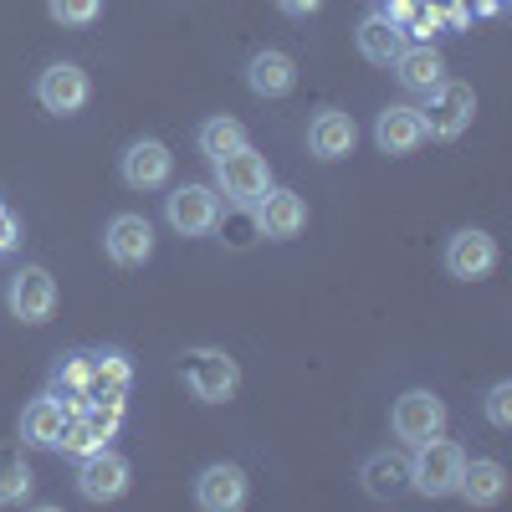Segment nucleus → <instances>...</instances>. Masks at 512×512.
<instances>
[{"label": "nucleus", "instance_id": "f257e3e1", "mask_svg": "<svg viewBox=\"0 0 512 512\" xmlns=\"http://www.w3.org/2000/svg\"><path fill=\"white\" fill-rule=\"evenodd\" d=\"M477 113V93H472V82H456V77H441L431 93H425V139H461L466 134V123H472Z\"/></svg>", "mask_w": 512, "mask_h": 512}, {"label": "nucleus", "instance_id": "f03ea898", "mask_svg": "<svg viewBox=\"0 0 512 512\" xmlns=\"http://www.w3.org/2000/svg\"><path fill=\"white\" fill-rule=\"evenodd\" d=\"M461 466H466V451L456 441H420L415 456H410V487L425 492V497H451L456 482H461Z\"/></svg>", "mask_w": 512, "mask_h": 512}, {"label": "nucleus", "instance_id": "7ed1b4c3", "mask_svg": "<svg viewBox=\"0 0 512 512\" xmlns=\"http://www.w3.org/2000/svg\"><path fill=\"white\" fill-rule=\"evenodd\" d=\"M180 379H185V390L200 400V405H221L236 395V384H241V369L226 349H195L185 354L180 364Z\"/></svg>", "mask_w": 512, "mask_h": 512}, {"label": "nucleus", "instance_id": "20e7f679", "mask_svg": "<svg viewBox=\"0 0 512 512\" xmlns=\"http://www.w3.org/2000/svg\"><path fill=\"white\" fill-rule=\"evenodd\" d=\"M216 180H221V195L241 210H251L272 190V169H267V154H256L251 144L231 149L226 159H216Z\"/></svg>", "mask_w": 512, "mask_h": 512}, {"label": "nucleus", "instance_id": "39448f33", "mask_svg": "<svg viewBox=\"0 0 512 512\" xmlns=\"http://www.w3.org/2000/svg\"><path fill=\"white\" fill-rule=\"evenodd\" d=\"M221 190L210 185H180L175 195H164V221L180 236H210L221 226Z\"/></svg>", "mask_w": 512, "mask_h": 512}, {"label": "nucleus", "instance_id": "423d86ee", "mask_svg": "<svg viewBox=\"0 0 512 512\" xmlns=\"http://www.w3.org/2000/svg\"><path fill=\"white\" fill-rule=\"evenodd\" d=\"M390 431H395V441H410V446L441 436V431H446V405H441V395H436V390H405V395L395 400V410H390Z\"/></svg>", "mask_w": 512, "mask_h": 512}, {"label": "nucleus", "instance_id": "0eeeda50", "mask_svg": "<svg viewBox=\"0 0 512 512\" xmlns=\"http://www.w3.org/2000/svg\"><path fill=\"white\" fill-rule=\"evenodd\" d=\"M88 98H93V82H88V72H82L77 62H52L47 72L36 77V103L47 113H57V118L82 113Z\"/></svg>", "mask_w": 512, "mask_h": 512}, {"label": "nucleus", "instance_id": "6e6552de", "mask_svg": "<svg viewBox=\"0 0 512 512\" xmlns=\"http://www.w3.org/2000/svg\"><path fill=\"white\" fill-rule=\"evenodd\" d=\"M128 477H134V472H128V461L118 451H108V446L77 461V492L88 502H118L128 492Z\"/></svg>", "mask_w": 512, "mask_h": 512}, {"label": "nucleus", "instance_id": "1a4fd4ad", "mask_svg": "<svg viewBox=\"0 0 512 512\" xmlns=\"http://www.w3.org/2000/svg\"><path fill=\"white\" fill-rule=\"evenodd\" d=\"M6 297H11V313L21 323H47L57 313V277L47 267H21L11 277V292Z\"/></svg>", "mask_w": 512, "mask_h": 512}, {"label": "nucleus", "instance_id": "9d476101", "mask_svg": "<svg viewBox=\"0 0 512 512\" xmlns=\"http://www.w3.org/2000/svg\"><path fill=\"white\" fill-rule=\"evenodd\" d=\"M169 169H175V154H169L159 139H134L118 159V175L128 190H159L169 185Z\"/></svg>", "mask_w": 512, "mask_h": 512}, {"label": "nucleus", "instance_id": "9b49d317", "mask_svg": "<svg viewBox=\"0 0 512 512\" xmlns=\"http://www.w3.org/2000/svg\"><path fill=\"white\" fill-rule=\"evenodd\" d=\"M103 251H108V262L113 267H144L149 256H154V226L144 216H113L108 236H103Z\"/></svg>", "mask_w": 512, "mask_h": 512}, {"label": "nucleus", "instance_id": "f8f14e48", "mask_svg": "<svg viewBox=\"0 0 512 512\" xmlns=\"http://www.w3.org/2000/svg\"><path fill=\"white\" fill-rule=\"evenodd\" d=\"M497 267V241L487 236V231H456L451 241H446V272L456 277V282H477V277H487Z\"/></svg>", "mask_w": 512, "mask_h": 512}, {"label": "nucleus", "instance_id": "ddd939ff", "mask_svg": "<svg viewBox=\"0 0 512 512\" xmlns=\"http://www.w3.org/2000/svg\"><path fill=\"white\" fill-rule=\"evenodd\" d=\"M251 210H256V226H262V236H272V241H292V236H303V226H308L303 195L277 190V185H272L262 200H256Z\"/></svg>", "mask_w": 512, "mask_h": 512}, {"label": "nucleus", "instance_id": "4468645a", "mask_svg": "<svg viewBox=\"0 0 512 512\" xmlns=\"http://www.w3.org/2000/svg\"><path fill=\"white\" fill-rule=\"evenodd\" d=\"M195 502L205 512H236L246 502V472L231 461H216V466H205V472L195 477Z\"/></svg>", "mask_w": 512, "mask_h": 512}, {"label": "nucleus", "instance_id": "2eb2a0df", "mask_svg": "<svg viewBox=\"0 0 512 512\" xmlns=\"http://www.w3.org/2000/svg\"><path fill=\"white\" fill-rule=\"evenodd\" d=\"M374 144H379L384 154H415V149L425 144V118H420V108H405V103L384 108L379 123H374Z\"/></svg>", "mask_w": 512, "mask_h": 512}, {"label": "nucleus", "instance_id": "dca6fc26", "mask_svg": "<svg viewBox=\"0 0 512 512\" xmlns=\"http://www.w3.org/2000/svg\"><path fill=\"white\" fill-rule=\"evenodd\" d=\"M359 144V123L349 113H338V108H323L313 123H308V149L318 159H349Z\"/></svg>", "mask_w": 512, "mask_h": 512}, {"label": "nucleus", "instance_id": "f3484780", "mask_svg": "<svg viewBox=\"0 0 512 512\" xmlns=\"http://www.w3.org/2000/svg\"><path fill=\"white\" fill-rule=\"evenodd\" d=\"M246 88H251L256 98H287V93L297 88V62H292L287 52H277V47L256 52L251 67H246Z\"/></svg>", "mask_w": 512, "mask_h": 512}, {"label": "nucleus", "instance_id": "a211bd4d", "mask_svg": "<svg viewBox=\"0 0 512 512\" xmlns=\"http://www.w3.org/2000/svg\"><path fill=\"white\" fill-rule=\"evenodd\" d=\"M364 492L374 497V502H395V497H405L410 492V461L400 456V451H374L369 461H364Z\"/></svg>", "mask_w": 512, "mask_h": 512}, {"label": "nucleus", "instance_id": "6ab92c4d", "mask_svg": "<svg viewBox=\"0 0 512 512\" xmlns=\"http://www.w3.org/2000/svg\"><path fill=\"white\" fill-rule=\"evenodd\" d=\"M128 384H134V364L118 349H103L93 359V384H88V405H123Z\"/></svg>", "mask_w": 512, "mask_h": 512}, {"label": "nucleus", "instance_id": "aec40b11", "mask_svg": "<svg viewBox=\"0 0 512 512\" xmlns=\"http://www.w3.org/2000/svg\"><path fill=\"white\" fill-rule=\"evenodd\" d=\"M395 77L405 82L410 93H431L436 82L446 77V62H441V52L431 47V41H405V52L395 57Z\"/></svg>", "mask_w": 512, "mask_h": 512}, {"label": "nucleus", "instance_id": "412c9836", "mask_svg": "<svg viewBox=\"0 0 512 512\" xmlns=\"http://www.w3.org/2000/svg\"><path fill=\"white\" fill-rule=\"evenodd\" d=\"M62 425H67V410H62V400L47 390L41 400H31V405L21 410V441H26V446H41V451H57Z\"/></svg>", "mask_w": 512, "mask_h": 512}, {"label": "nucleus", "instance_id": "4be33fe9", "mask_svg": "<svg viewBox=\"0 0 512 512\" xmlns=\"http://www.w3.org/2000/svg\"><path fill=\"white\" fill-rule=\"evenodd\" d=\"M354 41H359V57H364V62H374V67H395V57L405 52V31H400L395 21H384L379 11L359 21Z\"/></svg>", "mask_w": 512, "mask_h": 512}, {"label": "nucleus", "instance_id": "5701e85b", "mask_svg": "<svg viewBox=\"0 0 512 512\" xmlns=\"http://www.w3.org/2000/svg\"><path fill=\"white\" fill-rule=\"evenodd\" d=\"M456 492L472 502V507H497V502L507 497V472H502V461H466Z\"/></svg>", "mask_w": 512, "mask_h": 512}, {"label": "nucleus", "instance_id": "b1692460", "mask_svg": "<svg viewBox=\"0 0 512 512\" xmlns=\"http://www.w3.org/2000/svg\"><path fill=\"white\" fill-rule=\"evenodd\" d=\"M31 497V466L21 446H0V507H16Z\"/></svg>", "mask_w": 512, "mask_h": 512}, {"label": "nucleus", "instance_id": "393cba45", "mask_svg": "<svg viewBox=\"0 0 512 512\" xmlns=\"http://www.w3.org/2000/svg\"><path fill=\"white\" fill-rule=\"evenodd\" d=\"M195 139H200V154H205L210 164H216V159H226L231 149H241V144H246V128H241L236 118H205Z\"/></svg>", "mask_w": 512, "mask_h": 512}, {"label": "nucleus", "instance_id": "a878e982", "mask_svg": "<svg viewBox=\"0 0 512 512\" xmlns=\"http://www.w3.org/2000/svg\"><path fill=\"white\" fill-rule=\"evenodd\" d=\"M57 26H93L103 16V0H47Z\"/></svg>", "mask_w": 512, "mask_h": 512}, {"label": "nucleus", "instance_id": "bb28decb", "mask_svg": "<svg viewBox=\"0 0 512 512\" xmlns=\"http://www.w3.org/2000/svg\"><path fill=\"white\" fill-rule=\"evenodd\" d=\"M487 420L497 425V431H507V425H512V384L507 379H497L492 390H487Z\"/></svg>", "mask_w": 512, "mask_h": 512}, {"label": "nucleus", "instance_id": "cd10ccee", "mask_svg": "<svg viewBox=\"0 0 512 512\" xmlns=\"http://www.w3.org/2000/svg\"><path fill=\"white\" fill-rule=\"evenodd\" d=\"M415 11H420V0H384V11H379V16H384V21H395V26L405 31V21H410Z\"/></svg>", "mask_w": 512, "mask_h": 512}, {"label": "nucleus", "instance_id": "c85d7f7f", "mask_svg": "<svg viewBox=\"0 0 512 512\" xmlns=\"http://www.w3.org/2000/svg\"><path fill=\"white\" fill-rule=\"evenodd\" d=\"M16 241H21V226H16V216H11V210L0 205V256H6Z\"/></svg>", "mask_w": 512, "mask_h": 512}, {"label": "nucleus", "instance_id": "c756f323", "mask_svg": "<svg viewBox=\"0 0 512 512\" xmlns=\"http://www.w3.org/2000/svg\"><path fill=\"white\" fill-rule=\"evenodd\" d=\"M318 6H323V0H277V11H282V16H297V21L313 16Z\"/></svg>", "mask_w": 512, "mask_h": 512}]
</instances>
